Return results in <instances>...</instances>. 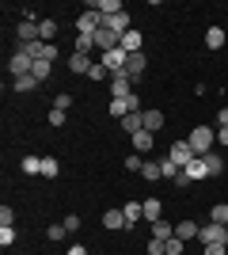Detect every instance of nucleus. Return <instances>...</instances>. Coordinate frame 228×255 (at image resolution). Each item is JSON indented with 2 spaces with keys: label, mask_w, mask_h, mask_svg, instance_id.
<instances>
[{
  "label": "nucleus",
  "mask_w": 228,
  "mask_h": 255,
  "mask_svg": "<svg viewBox=\"0 0 228 255\" xmlns=\"http://www.w3.org/2000/svg\"><path fill=\"white\" fill-rule=\"evenodd\" d=\"M65 233H69L65 221H61V225H50V229H46V236H50V240H65Z\"/></svg>",
  "instance_id": "36"
},
{
  "label": "nucleus",
  "mask_w": 228,
  "mask_h": 255,
  "mask_svg": "<svg viewBox=\"0 0 228 255\" xmlns=\"http://www.w3.org/2000/svg\"><path fill=\"white\" fill-rule=\"evenodd\" d=\"M122 50H126V53H141V46H145V38H141V31H137V27H133V31H126V34H122Z\"/></svg>",
  "instance_id": "10"
},
{
  "label": "nucleus",
  "mask_w": 228,
  "mask_h": 255,
  "mask_svg": "<svg viewBox=\"0 0 228 255\" xmlns=\"http://www.w3.org/2000/svg\"><path fill=\"white\" fill-rule=\"evenodd\" d=\"M31 76H34V80H38V84H42V80H50V76H54V65H50V61H34Z\"/></svg>",
  "instance_id": "23"
},
{
  "label": "nucleus",
  "mask_w": 228,
  "mask_h": 255,
  "mask_svg": "<svg viewBox=\"0 0 228 255\" xmlns=\"http://www.w3.org/2000/svg\"><path fill=\"white\" fill-rule=\"evenodd\" d=\"M50 126H65V111H57V107H54V111H50Z\"/></svg>",
  "instance_id": "41"
},
{
  "label": "nucleus",
  "mask_w": 228,
  "mask_h": 255,
  "mask_svg": "<svg viewBox=\"0 0 228 255\" xmlns=\"http://www.w3.org/2000/svg\"><path fill=\"white\" fill-rule=\"evenodd\" d=\"M69 255H87V248L84 244H73V248H69Z\"/></svg>",
  "instance_id": "47"
},
{
  "label": "nucleus",
  "mask_w": 228,
  "mask_h": 255,
  "mask_svg": "<svg viewBox=\"0 0 228 255\" xmlns=\"http://www.w3.org/2000/svg\"><path fill=\"white\" fill-rule=\"evenodd\" d=\"M107 76H114V73H110V69H107L103 61H95L91 69H87V80H107Z\"/></svg>",
  "instance_id": "30"
},
{
  "label": "nucleus",
  "mask_w": 228,
  "mask_h": 255,
  "mask_svg": "<svg viewBox=\"0 0 228 255\" xmlns=\"http://www.w3.org/2000/svg\"><path fill=\"white\" fill-rule=\"evenodd\" d=\"M137 111H141V99L137 96H126V99H110V115L118 118H126V115H137Z\"/></svg>",
  "instance_id": "3"
},
{
  "label": "nucleus",
  "mask_w": 228,
  "mask_h": 255,
  "mask_svg": "<svg viewBox=\"0 0 228 255\" xmlns=\"http://www.w3.org/2000/svg\"><path fill=\"white\" fill-rule=\"evenodd\" d=\"M0 244H4V248L15 244V225H0Z\"/></svg>",
  "instance_id": "34"
},
{
  "label": "nucleus",
  "mask_w": 228,
  "mask_h": 255,
  "mask_svg": "<svg viewBox=\"0 0 228 255\" xmlns=\"http://www.w3.org/2000/svg\"><path fill=\"white\" fill-rule=\"evenodd\" d=\"M167 156H171L179 168H186L190 160H198V156H194V149H190V141H175L171 149H167Z\"/></svg>",
  "instance_id": "5"
},
{
  "label": "nucleus",
  "mask_w": 228,
  "mask_h": 255,
  "mask_svg": "<svg viewBox=\"0 0 228 255\" xmlns=\"http://www.w3.org/2000/svg\"><path fill=\"white\" fill-rule=\"evenodd\" d=\"M57 171H61V164L54 156H42V179H57Z\"/></svg>",
  "instance_id": "27"
},
{
  "label": "nucleus",
  "mask_w": 228,
  "mask_h": 255,
  "mask_svg": "<svg viewBox=\"0 0 228 255\" xmlns=\"http://www.w3.org/2000/svg\"><path fill=\"white\" fill-rule=\"evenodd\" d=\"M91 8H95L103 19H110V15H118V11H122V0H99V4H91Z\"/></svg>",
  "instance_id": "17"
},
{
  "label": "nucleus",
  "mask_w": 228,
  "mask_h": 255,
  "mask_svg": "<svg viewBox=\"0 0 228 255\" xmlns=\"http://www.w3.org/2000/svg\"><path fill=\"white\" fill-rule=\"evenodd\" d=\"M103 229H114V233H118V229H130V225H126V213L122 210H107L103 213Z\"/></svg>",
  "instance_id": "12"
},
{
  "label": "nucleus",
  "mask_w": 228,
  "mask_h": 255,
  "mask_svg": "<svg viewBox=\"0 0 228 255\" xmlns=\"http://www.w3.org/2000/svg\"><path fill=\"white\" fill-rule=\"evenodd\" d=\"M34 84H38V80H34V76H15V80H11V88H15V92H34Z\"/></svg>",
  "instance_id": "29"
},
{
  "label": "nucleus",
  "mask_w": 228,
  "mask_h": 255,
  "mask_svg": "<svg viewBox=\"0 0 228 255\" xmlns=\"http://www.w3.org/2000/svg\"><path fill=\"white\" fill-rule=\"evenodd\" d=\"M141 115H145V129H149V133H156V129L163 126V115H160V111H141Z\"/></svg>",
  "instance_id": "24"
},
{
  "label": "nucleus",
  "mask_w": 228,
  "mask_h": 255,
  "mask_svg": "<svg viewBox=\"0 0 228 255\" xmlns=\"http://www.w3.org/2000/svg\"><path fill=\"white\" fill-rule=\"evenodd\" d=\"M228 126V107H221V111H217V129H225Z\"/></svg>",
  "instance_id": "45"
},
{
  "label": "nucleus",
  "mask_w": 228,
  "mask_h": 255,
  "mask_svg": "<svg viewBox=\"0 0 228 255\" xmlns=\"http://www.w3.org/2000/svg\"><path fill=\"white\" fill-rule=\"evenodd\" d=\"M95 50V34H76V53H91Z\"/></svg>",
  "instance_id": "28"
},
{
  "label": "nucleus",
  "mask_w": 228,
  "mask_h": 255,
  "mask_svg": "<svg viewBox=\"0 0 228 255\" xmlns=\"http://www.w3.org/2000/svg\"><path fill=\"white\" fill-rule=\"evenodd\" d=\"M54 34H57V19H38V38L42 42H50Z\"/></svg>",
  "instance_id": "25"
},
{
  "label": "nucleus",
  "mask_w": 228,
  "mask_h": 255,
  "mask_svg": "<svg viewBox=\"0 0 228 255\" xmlns=\"http://www.w3.org/2000/svg\"><path fill=\"white\" fill-rule=\"evenodd\" d=\"M217 141H221V145H228V126H225V129H217Z\"/></svg>",
  "instance_id": "48"
},
{
  "label": "nucleus",
  "mask_w": 228,
  "mask_h": 255,
  "mask_svg": "<svg viewBox=\"0 0 228 255\" xmlns=\"http://www.w3.org/2000/svg\"><path fill=\"white\" fill-rule=\"evenodd\" d=\"M54 107H57V111H69V107H73V96H69V92H61V96L54 99Z\"/></svg>",
  "instance_id": "40"
},
{
  "label": "nucleus",
  "mask_w": 228,
  "mask_h": 255,
  "mask_svg": "<svg viewBox=\"0 0 228 255\" xmlns=\"http://www.w3.org/2000/svg\"><path fill=\"white\" fill-rule=\"evenodd\" d=\"M8 69H11V73H15V76H31L34 61H31V57H27V53H19V50H15V53H11V61H8Z\"/></svg>",
  "instance_id": "8"
},
{
  "label": "nucleus",
  "mask_w": 228,
  "mask_h": 255,
  "mask_svg": "<svg viewBox=\"0 0 228 255\" xmlns=\"http://www.w3.org/2000/svg\"><path fill=\"white\" fill-rule=\"evenodd\" d=\"M175 236H179L183 244H190V240H198V225L194 221H179L175 225Z\"/></svg>",
  "instance_id": "15"
},
{
  "label": "nucleus",
  "mask_w": 228,
  "mask_h": 255,
  "mask_svg": "<svg viewBox=\"0 0 228 255\" xmlns=\"http://www.w3.org/2000/svg\"><path fill=\"white\" fill-rule=\"evenodd\" d=\"M130 88H133L130 76H110V99H126V96H133Z\"/></svg>",
  "instance_id": "9"
},
{
  "label": "nucleus",
  "mask_w": 228,
  "mask_h": 255,
  "mask_svg": "<svg viewBox=\"0 0 228 255\" xmlns=\"http://www.w3.org/2000/svg\"><path fill=\"white\" fill-rule=\"evenodd\" d=\"M190 183H194V179H190L186 171H179V175H175V187H190Z\"/></svg>",
  "instance_id": "46"
},
{
  "label": "nucleus",
  "mask_w": 228,
  "mask_h": 255,
  "mask_svg": "<svg viewBox=\"0 0 228 255\" xmlns=\"http://www.w3.org/2000/svg\"><path fill=\"white\" fill-rule=\"evenodd\" d=\"M160 171H163V179H175V175H179L183 168H179V164H175L171 156H163V160H160Z\"/></svg>",
  "instance_id": "31"
},
{
  "label": "nucleus",
  "mask_w": 228,
  "mask_h": 255,
  "mask_svg": "<svg viewBox=\"0 0 228 255\" xmlns=\"http://www.w3.org/2000/svg\"><path fill=\"white\" fill-rule=\"evenodd\" d=\"M198 240H202V248L206 244H228V225H217V221H209L198 229Z\"/></svg>",
  "instance_id": "2"
},
{
  "label": "nucleus",
  "mask_w": 228,
  "mask_h": 255,
  "mask_svg": "<svg viewBox=\"0 0 228 255\" xmlns=\"http://www.w3.org/2000/svg\"><path fill=\"white\" fill-rule=\"evenodd\" d=\"M183 252H186V244L179 236H171V240H167V255H183Z\"/></svg>",
  "instance_id": "39"
},
{
  "label": "nucleus",
  "mask_w": 228,
  "mask_h": 255,
  "mask_svg": "<svg viewBox=\"0 0 228 255\" xmlns=\"http://www.w3.org/2000/svg\"><path fill=\"white\" fill-rule=\"evenodd\" d=\"M149 255H167V240H156V236H152L149 240Z\"/></svg>",
  "instance_id": "35"
},
{
  "label": "nucleus",
  "mask_w": 228,
  "mask_h": 255,
  "mask_svg": "<svg viewBox=\"0 0 228 255\" xmlns=\"http://www.w3.org/2000/svg\"><path fill=\"white\" fill-rule=\"evenodd\" d=\"M122 213H126V225H130V229H133L137 221H145V206H141V202H133V198L122 206Z\"/></svg>",
  "instance_id": "11"
},
{
  "label": "nucleus",
  "mask_w": 228,
  "mask_h": 255,
  "mask_svg": "<svg viewBox=\"0 0 228 255\" xmlns=\"http://www.w3.org/2000/svg\"><path fill=\"white\" fill-rule=\"evenodd\" d=\"M15 38H19V42H42V38H38V19H19Z\"/></svg>",
  "instance_id": "7"
},
{
  "label": "nucleus",
  "mask_w": 228,
  "mask_h": 255,
  "mask_svg": "<svg viewBox=\"0 0 228 255\" xmlns=\"http://www.w3.org/2000/svg\"><path fill=\"white\" fill-rule=\"evenodd\" d=\"M186 141H190L194 156H206V152H213V145H217V129L213 126H194Z\"/></svg>",
  "instance_id": "1"
},
{
  "label": "nucleus",
  "mask_w": 228,
  "mask_h": 255,
  "mask_svg": "<svg viewBox=\"0 0 228 255\" xmlns=\"http://www.w3.org/2000/svg\"><path fill=\"white\" fill-rule=\"evenodd\" d=\"M65 229H69V233H76V229H80V217H76V213H69V217H65Z\"/></svg>",
  "instance_id": "44"
},
{
  "label": "nucleus",
  "mask_w": 228,
  "mask_h": 255,
  "mask_svg": "<svg viewBox=\"0 0 228 255\" xmlns=\"http://www.w3.org/2000/svg\"><path fill=\"white\" fill-rule=\"evenodd\" d=\"M206 46L209 50H221V46H225V31H221V27H209L206 31Z\"/></svg>",
  "instance_id": "26"
},
{
  "label": "nucleus",
  "mask_w": 228,
  "mask_h": 255,
  "mask_svg": "<svg viewBox=\"0 0 228 255\" xmlns=\"http://www.w3.org/2000/svg\"><path fill=\"white\" fill-rule=\"evenodd\" d=\"M91 57H87V53H73V57H69V73H80V76H87V69H91Z\"/></svg>",
  "instance_id": "13"
},
{
  "label": "nucleus",
  "mask_w": 228,
  "mask_h": 255,
  "mask_svg": "<svg viewBox=\"0 0 228 255\" xmlns=\"http://www.w3.org/2000/svg\"><path fill=\"white\" fill-rule=\"evenodd\" d=\"M183 171H186V175H190L194 183H198V179H209V171H206V164H202V156H198V160H190V164H186Z\"/></svg>",
  "instance_id": "19"
},
{
  "label": "nucleus",
  "mask_w": 228,
  "mask_h": 255,
  "mask_svg": "<svg viewBox=\"0 0 228 255\" xmlns=\"http://www.w3.org/2000/svg\"><path fill=\"white\" fill-rule=\"evenodd\" d=\"M141 175H145V179H149V183L163 179V171H160V160H156V164H145V168H141Z\"/></svg>",
  "instance_id": "33"
},
{
  "label": "nucleus",
  "mask_w": 228,
  "mask_h": 255,
  "mask_svg": "<svg viewBox=\"0 0 228 255\" xmlns=\"http://www.w3.org/2000/svg\"><path fill=\"white\" fill-rule=\"evenodd\" d=\"M145 65H149V57L145 53H130V61H126V73H118V76H130L133 84L145 76Z\"/></svg>",
  "instance_id": "6"
},
{
  "label": "nucleus",
  "mask_w": 228,
  "mask_h": 255,
  "mask_svg": "<svg viewBox=\"0 0 228 255\" xmlns=\"http://www.w3.org/2000/svg\"><path fill=\"white\" fill-rule=\"evenodd\" d=\"M122 129H126L130 137H133V133H141V129H145V115H141V111H137V115H126V118H122Z\"/></svg>",
  "instance_id": "16"
},
{
  "label": "nucleus",
  "mask_w": 228,
  "mask_h": 255,
  "mask_svg": "<svg viewBox=\"0 0 228 255\" xmlns=\"http://www.w3.org/2000/svg\"><path fill=\"white\" fill-rule=\"evenodd\" d=\"M225 248L228 244H206V252H202V255H225Z\"/></svg>",
  "instance_id": "43"
},
{
  "label": "nucleus",
  "mask_w": 228,
  "mask_h": 255,
  "mask_svg": "<svg viewBox=\"0 0 228 255\" xmlns=\"http://www.w3.org/2000/svg\"><path fill=\"white\" fill-rule=\"evenodd\" d=\"M202 164H206L209 179H217L221 171H225V160H221V152H206V156H202Z\"/></svg>",
  "instance_id": "14"
},
{
  "label": "nucleus",
  "mask_w": 228,
  "mask_h": 255,
  "mask_svg": "<svg viewBox=\"0 0 228 255\" xmlns=\"http://www.w3.org/2000/svg\"><path fill=\"white\" fill-rule=\"evenodd\" d=\"M126 168H130V171H141V168H145V156H141V152H130V160H126Z\"/></svg>",
  "instance_id": "37"
},
{
  "label": "nucleus",
  "mask_w": 228,
  "mask_h": 255,
  "mask_svg": "<svg viewBox=\"0 0 228 255\" xmlns=\"http://www.w3.org/2000/svg\"><path fill=\"white\" fill-rule=\"evenodd\" d=\"M0 225H15V213H11V206H0Z\"/></svg>",
  "instance_id": "42"
},
{
  "label": "nucleus",
  "mask_w": 228,
  "mask_h": 255,
  "mask_svg": "<svg viewBox=\"0 0 228 255\" xmlns=\"http://www.w3.org/2000/svg\"><path fill=\"white\" fill-rule=\"evenodd\" d=\"M99 27H103V15H99L95 8H91V11H84V15L76 19V34H95Z\"/></svg>",
  "instance_id": "4"
},
{
  "label": "nucleus",
  "mask_w": 228,
  "mask_h": 255,
  "mask_svg": "<svg viewBox=\"0 0 228 255\" xmlns=\"http://www.w3.org/2000/svg\"><path fill=\"white\" fill-rule=\"evenodd\" d=\"M23 175H42V156H23Z\"/></svg>",
  "instance_id": "22"
},
{
  "label": "nucleus",
  "mask_w": 228,
  "mask_h": 255,
  "mask_svg": "<svg viewBox=\"0 0 228 255\" xmlns=\"http://www.w3.org/2000/svg\"><path fill=\"white\" fill-rule=\"evenodd\" d=\"M141 206H145V221H149V225H152V221H160V213H163L160 198H145Z\"/></svg>",
  "instance_id": "18"
},
{
  "label": "nucleus",
  "mask_w": 228,
  "mask_h": 255,
  "mask_svg": "<svg viewBox=\"0 0 228 255\" xmlns=\"http://www.w3.org/2000/svg\"><path fill=\"white\" fill-rule=\"evenodd\" d=\"M152 145H156V137H152L149 129H141V133H133V149H137V152H149Z\"/></svg>",
  "instance_id": "20"
},
{
  "label": "nucleus",
  "mask_w": 228,
  "mask_h": 255,
  "mask_svg": "<svg viewBox=\"0 0 228 255\" xmlns=\"http://www.w3.org/2000/svg\"><path fill=\"white\" fill-rule=\"evenodd\" d=\"M209 221H217V225H228V202H217V206H213V213H209Z\"/></svg>",
  "instance_id": "32"
},
{
  "label": "nucleus",
  "mask_w": 228,
  "mask_h": 255,
  "mask_svg": "<svg viewBox=\"0 0 228 255\" xmlns=\"http://www.w3.org/2000/svg\"><path fill=\"white\" fill-rule=\"evenodd\" d=\"M149 229H152L156 240H171V236H175V225H167V221H152Z\"/></svg>",
  "instance_id": "21"
},
{
  "label": "nucleus",
  "mask_w": 228,
  "mask_h": 255,
  "mask_svg": "<svg viewBox=\"0 0 228 255\" xmlns=\"http://www.w3.org/2000/svg\"><path fill=\"white\" fill-rule=\"evenodd\" d=\"M38 61H50V65H54V61H57V46H54V42H46V46H42V57H38Z\"/></svg>",
  "instance_id": "38"
}]
</instances>
